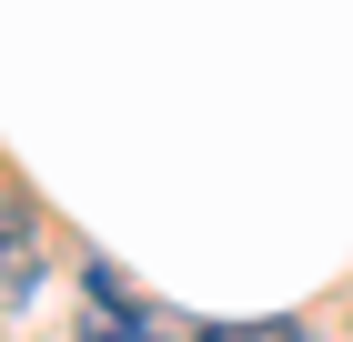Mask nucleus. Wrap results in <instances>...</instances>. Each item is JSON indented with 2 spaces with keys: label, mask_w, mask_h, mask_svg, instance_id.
<instances>
[{
  "label": "nucleus",
  "mask_w": 353,
  "mask_h": 342,
  "mask_svg": "<svg viewBox=\"0 0 353 342\" xmlns=\"http://www.w3.org/2000/svg\"><path fill=\"white\" fill-rule=\"evenodd\" d=\"M30 282H41V242L10 222V232H0V312H10V302H30Z\"/></svg>",
  "instance_id": "obj_1"
},
{
  "label": "nucleus",
  "mask_w": 353,
  "mask_h": 342,
  "mask_svg": "<svg viewBox=\"0 0 353 342\" xmlns=\"http://www.w3.org/2000/svg\"><path fill=\"white\" fill-rule=\"evenodd\" d=\"M141 342H182V332H172V322H141Z\"/></svg>",
  "instance_id": "obj_3"
},
{
  "label": "nucleus",
  "mask_w": 353,
  "mask_h": 342,
  "mask_svg": "<svg viewBox=\"0 0 353 342\" xmlns=\"http://www.w3.org/2000/svg\"><path fill=\"white\" fill-rule=\"evenodd\" d=\"M212 342H303V322H243V332H212Z\"/></svg>",
  "instance_id": "obj_2"
}]
</instances>
